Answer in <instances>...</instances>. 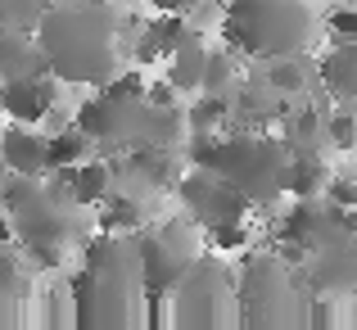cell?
<instances>
[{"label": "cell", "instance_id": "6da1fadb", "mask_svg": "<svg viewBox=\"0 0 357 330\" xmlns=\"http://www.w3.org/2000/svg\"><path fill=\"white\" fill-rule=\"evenodd\" d=\"M118 23L109 0H54L36 23L50 73L68 87H105L118 73Z\"/></svg>", "mask_w": 357, "mask_h": 330}, {"label": "cell", "instance_id": "7a4b0ae2", "mask_svg": "<svg viewBox=\"0 0 357 330\" xmlns=\"http://www.w3.org/2000/svg\"><path fill=\"white\" fill-rule=\"evenodd\" d=\"M140 280L136 235L96 231L82 244V267L73 276V322L77 330H122L136 322Z\"/></svg>", "mask_w": 357, "mask_h": 330}, {"label": "cell", "instance_id": "3957f363", "mask_svg": "<svg viewBox=\"0 0 357 330\" xmlns=\"http://www.w3.org/2000/svg\"><path fill=\"white\" fill-rule=\"evenodd\" d=\"M0 209L14 218V235L27 253L32 271H59L73 249L91 240V222L82 218V204L59 195L45 177H18L0 186Z\"/></svg>", "mask_w": 357, "mask_h": 330}, {"label": "cell", "instance_id": "277c9868", "mask_svg": "<svg viewBox=\"0 0 357 330\" xmlns=\"http://www.w3.org/2000/svg\"><path fill=\"white\" fill-rule=\"evenodd\" d=\"M317 36V14L307 0H227L222 41L249 63L307 50Z\"/></svg>", "mask_w": 357, "mask_h": 330}, {"label": "cell", "instance_id": "5b68a950", "mask_svg": "<svg viewBox=\"0 0 357 330\" xmlns=\"http://www.w3.org/2000/svg\"><path fill=\"white\" fill-rule=\"evenodd\" d=\"M240 326H307L312 290L276 249H244L236 267Z\"/></svg>", "mask_w": 357, "mask_h": 330}, {"label": "cell", "instance_id": "8992f818", "mask_svg": "<svg viewBox=\"0 0 357 330\" xmlns=\"http://www.w3.org/2000/svg\"><path fill=\"white\" fill-rule=\"evenodd\" d=\"M218 172L253 200V209H271L289 181V149L276 131H231L222 136Z\"/></svg>", "mask_w": 357, "mask_h": 330}, {"label": "cell", "instance_id": "52a82bcc", "mask_svg": "<svg viewBox=\"0 0 357 330\" xmlns=\"http://www.w3.org/2000/svg\"><path fill=\"white\" fill-rule=\"evenodd\" d=\"M136 253H140V280H145V299H167L181 276L195 267L204 253V226L190 213L176 218H158L136 231Z\"/></svg>", "mask_w": 357, "mask_h": 330}, {"label": "cell", "instance_id": "ba28073f", "mask_svg": "<svg viewBox=\"0 0 357 330\" xmlns=\"http://www.w3.org/2000/svg\"><path fill=\"white\" fill-rule=\"evenodd\" d=\"M172 326L185 330H213L222 322H240V294H236V267L222 262V253H199L195 267L181 276V285L167 294Z\"/></svg>", "mask_w": 357, "mask_h": 330}, {"label": "cell", "instance_id": "9c48e42d", "mask_svg": "<svg viewBox=\"0 0 357 330\" xmlns=\"http://www.w3.org/2000/svg\"><path fill=\"white\" fill-rule=\"evenodd\" d=\"M344 209L331 200V195H307V200H294L276 222H271V244L285 262H303L312 249L321 244L344 240Z\"/></svg>", "mask_w": 357, "mask_h": 330}, {"label": "cell", "instance_id": "30bf717a", "mask_svg": "<svg viewBox=\"0 0 357 330\" xmlns=\"http://www.w3.org/2000/svg\"><path fill=\"white\" fill-rule=\"evenodd\" d=\"M109 167H114V190L109 195H131V200L158 204L167 190H176V181L190 163H185L181 145H131L109 158Z\"/></svg>", "mask_w": 357, "mask_h": 330}, {"label": "cell", "instance_id": "8fae6325", "mask_svg": "<svg viewBox=\"0 0 357 330\" xmlns=\"http://www.w3.org/2000/svg\"><path fill=\"white\" fill-rule=\"evenodd\" d=\"M172 195L181 200V209L190 213L204 231H208V226H222V222H249V213H253L249 195L236 190V186L222 172H213V167H185Z\"/></svg>", "mask_w": 357, "mask_h": 330}, {"label": "cell", "instance_id": "7c38bea8", "mask_svg": "<svg viewBox=\"0 0 357 330\" xmlns=\"http://www.w3.org/2000/svg\"><path fill=\"white\" fill-rule=\"evenodd\" d=\"M298 276L312 294H331V299H353L357 294V240H335L312 249L298 262Z\"/></svg>", "mask_w": 357, "mask_h": 330}, {"label": "cell", "instance_id": "4fadbf2b", "mask_svg": "<svg viewBox=\"0 0 357 330\" xmlns=\"http://www.w3.org/2000/svg\"><path fill=\"white\" fill-rule=\"evenodd\" d=\"M285 109H289V100L258 68L253 77H240V87L231 91V131H276Z\"/></svg>", "mask_w": 357, "mask_h": 330}, {"label": "cell", "instance_id": "5bb4252c", "mask_svg": "<svg viewBox=\"0 0 357 330\" xmlns=\"http://www.w3.org/2000/svg\"><path fill=\"white\" fill-rule=\"evenodd\" d=\"M59 105V77L41 73V77H14L0 82V113L9 122H45V113Z\"/></svg>", "mask_w": 357, "mask_h": 330}, {"label": "cell", "instance_id": "9a60e30c", "mask_svg": "<svg viewBox=\"0 0 357 330\" xmlns=\"http://www.w3.org/2000/svg\"><path fill=\"white\" fill-rule=\"evenodd\" d=\"M0 158L18 177H45L50 172V131H36L32 122H9L0 131Z\"/></svg>", "mask_w": 357, "mask_h": 330}, {"label": "cell", "instance_id": "2e32d148", "mask_svg": "<svg viewBox=\"0 0 357 330\" xmlns=\"http://www.w3.org/2000/svg\"><path fill=\"white\" fill-rule=\"evenodd\" d=\"M267 73V82L280 91L285 100H303L312 91H321V59L307 50H294V54H280V59H267L258 63Z\"/></svg>", "mask_w": 357, "mask_h": 330}, {"label": "cell", "instance_id": "e0dca14e", "mask_svg": "<svg viewBox=\"0 0 357 330\" xmlns=\"http://www.w3.org/2000/svg\"><path fill=\"white\" fill-rule=\"evenodd\" d=\"M190 32H195L190 14H154L145 27H140V36H136V45H131V54H136L140 68H149V63L167 59V54H172Z\"/></svg>", "mask_w": 357, "mask_h": 330}, {"label": "cell", "instance_id": "ac0fdd59", "mask_svg": "<svg viewBox=\"0 0 357 330\" xmlns=\"http://www.w3.org/2000/svg\"><path fill=\"white\" fill-rule=\"evenodd\" d=\"M41 73H50V59H45L36 32H23V27H0V82L41 77Z\"/></svg>", "mask_w": 357, "mask_h": 330}, {"label": "cell", "instance_id": "d6986e66", "mask_svg": "<svg viewBox=\"0 0 357 330\" xmlns=\"http://www.w3.org/2000/svg\"><path fill=\"white\" fill-rule=\"evenodd\" d=\"M317 59H321V87L331 91V100L357 109V41H331V50Z\"/></svg>", "mask_w": 357, "mask_h": 330}, {"label": "cell", "instance_id": "ffe728a7", "mask_svg": "<svg viewBox=\"0 0 357 330\" xmlns=\"http://www.w3.org/2000/svg\"><path fill=\"white\" fill-rule=\"evenodd\" d=\"M204 63H208V41H204V32L195 27V32L185 36L172 54H167V73H163V77L172 82L181 96H199V87H204Z\"/></svg>", "mask_w": 357, "mask_h": 330}, {"label": "cell", "instance_id": "44dd1931", "mask_svg": "<svg viewBox=\"0 0 357 330\" xmlns=\"http://www.w3.org/2000/svg\"><path fill=\"white\" fill-rule=\"evenodd\" d=\"M154 222V204L131 200V195H109L96 209V231H114V235H136L140 226Z\"/></svg>", "mask_w": 357, "mask_h": 330}, {"label": "cell", "instance_id": "7402d4cb", "mask_svg": "<svg viewBox=\"0 0 357 330\" xmlns=\"http://www.w3.org/2000/svg\"><path fill=\"white\" fill-rule=\"evenodd\" d=\"M114 190V167H109L105 154H91L77 163V181H73V195H77L82 209H100Z\"/></svg>", "mask_w": 357, "mask_h": 330}, {"label": "cell", "instance_id": "603a6c76", "mask_svg": "<svg viewBox=\"0 0 357 330\" xmlns=\"http://www.w3.org/2000/svg\"><path fill=\"white\" fill-rule=\"evenodd\" d=\"M331 167H326V154H303V158H289V200H307V195H326L331 186Z\"/></svg>", "mask_w": 357, "mask_h": 330}, {"label": "cell", "instance_id": "cb8c5ba5", "mask_svg": "<svg viewBox=\"0 0 357 330\" xmlns=\"http://www.w3.org/2000/svg\"><path fill=\"white\" fill-rule=\"evenodd\" d=\"M240 87V54L231 45H208V63H204V87L213 96H231Z\"/></svg>", "mask_w": 357, "mask_h": 330}, {"label": "cell", "instance_id": "d4e9b609", "mask_svg": "<svg viewBox=\"0 0 357 330\" xmlns=\"http://www.w3.org/2000/svg\"><path fill=\"white\" fill-rule=\"evenodd\" d=\"M91 154H96V140L77 127V118H73L68 127L50 131V167H73V163H82V158H91Z\"/></svg>", "mask_w": 357, "mask_h": 330}, {"label": "cell", "instance_id": "484cf974", "mask_svg": "<svg viewBox=\"0 0 357 330\" xmlns=\"http://www.w3.org/2000/svg\"><path fill=\"white\" fill-rule=\"evenodd\" d=\"M185 122L190 131H222L231 127V96H213V91H199L185 109Z\"/></svg>", "mask_w": 357, "mask_h": 330}, {"label": "cell", "instance_id": "4316f807", "mask_svg": "<svg viewBox=\"0 0 357 330\" xmlns=\"http://www.w3.org/2000/svg\"><path fill=\"white\" fill-rule=\"evenodd\" d=\"M54 0H0V27H23V32H36L45 14H50Z\"/></svg>", "mask_w": 357, "mask_h": 330}, {"label": "cell", "instance_id": "83f0119b", "mask_svg": "<svg viewBox=\"0 0 357 330\" xmlns=\"http://www.w3.org/2000/svg\"><path fill=\"white\" fill-rule=\"evenodd\" d=\"M326 145L331 149H357V109L353 105H331V118H326Z\"/></svg>", "mask_w": 357, "mask_h": 330}, {"label": "cell", "instance_id": "f1b7e54d", "mask_svg": "<svg viewBox=\"0 0 357 330\" xmlns=\"http://www.w3.org/2000/svg\"><path fill=\"white\" fill-rule=\"evenodd\" d=\"M204 244L218 253H244L249 249V222H222L204 231Z\"/></svg>", "mask_w": 357, "mask_h": 330}, {"label": "cell", "instance_id": "f546056e", "mask_svg": "<svg viewBox=\"0 0 357 330\" xmlns=\"http://www.w3.org/2000/svg\"><path fill=\"white\" fill-rule=\"evenodd\" d=\"M27 276H23V262L9 244H0V299H23Z\"/></svg>", "mask_w": 357, "mask_h": 330}, {"label": "cell", "instance_id": "4dcf8cb0", "mask_svg": "<svg viewBox=\"0 0 357 330\" xmlns=\"http://www.w3.org/2000/svg\"><path fill=\"white\" fill-rule=\"evenodd\" d=\"M326 32H331V41H357V5L353 0H344V5H335L326 14Z\"/></svg>", "mask_w": 357, "mask_h": 330}, {"label": "cell", "instance_id": "1f68e13d", "mask_svg": "<svg viewBox=\"0 0 357 330\" xmlns=\"http://www.w3.org/2000/svg\"><path fill=\"white\" fill-rule=\"evenodd\" d=\"M105 91H114V96H145V91H149V77L140 68H118L114 77L105 82Z\"/></svg>", "mask_w": 357, "mask_h": 330}, {"label": "cell", "instance_id": "d6a6232c", "mask_svg": "<svg viewBox=\"0 0 357 330\" xmlns=\"http://www.w3.org/2000/svg\"><path fill=\"white\" fill-rule=\"evenodd\" d=\"M326 195H331L340 209H353L357 204V172H335L331 186H326Z\"/></svg>", "mask_w": 357, "mask_h": 330}, {"label": "cell", "instance_id": "836d02e7", "mask_svg": "<svg viewBox=\"0 0 357 330\" xmlns=\"http://www.w3.org/2000/svg\"><path fill=\"white\" fill-rule=\"evenodd\" d=\"M145 5H154L158 14H195V5H204V0H145Z\"/></svg>", "mask_w": 357, "mask_h": 330}, {"label": "cell", "instance_id": "e575fe53", "mask_svg": "<svg viewBox=\"0 0 357 330\" xmlns=\"http://www.w3.org/2000/svg\"><path fill=\"white\" fill-rule=\"evenodd\" d=\"M14 240H18V235H14V218L0 209V244H14Z\"/></svg>", "mask_w": 357, "mask_h": 330}, {"label": "cell", "instance_id": "d590c367", "mask_svg": "<svg viewBox=\"0 0 357 330\" xmlns=\"http://www.w3.org/2000/svg\"><path fill=\"white\" fill-rule=\"evenodd\" d=\"M344 231H349V240H357V204L344 209Z\"/></svg>", "mask_w": 357, "mask_h": 330}, {"label": "cell", "instance_id": "8d00e7d4", "mask_svg": "<svg viewBox=\"0 0 357 330\" xmlns=\"http://www.w3.org/2000/svg\"><path fill=\"white\" fill-rule=\"evenodd\" d=\"M9 181V163H5V158H0V186H5Z\"/></svg>", "mask_w": 357, "mask_h": 330}, {"label": "cell", "instance_id": "74e56055", "mask_svg": "<svg viewBox=\"0 0 357 330\" xmlns=\"http://www.w3.org/2000/svg\"><path fill=\"white\" fill-rule=\"evenodd\" d=\"M218 5H227V0H218Z\"/></svg>", "mask_w": 357, "mask_h": 330}, {"label": "cell", "instance_id": "f35d334b", "mask_svg": "<svg viewBox=\"0 0 357 330\" xmlns=\"http://www.w3.org/2000/svg\"><path fill=\"white\" fill-rule=\"evenodd\" d=\"M353 5H357V0H353Z\"/></svg>", "mask_w": 357, "mask_h": 330}]
</instances>
